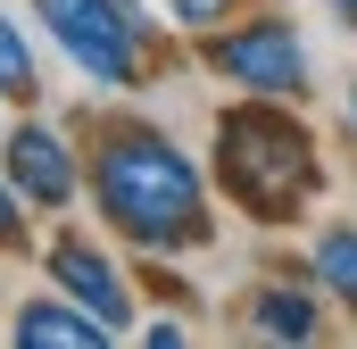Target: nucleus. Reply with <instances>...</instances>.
<instances>
[{"label": "nucleus", "instance_id": "f257e3e1", "mask_svg": "<svg viewBox=\"0 0 357 349\" xmlns=\"http://www.w3.org/2000/svg\"><path fill=\"white\" fill-rule=\"evenodd\" d=\"M91 191H100V216L142 242V250H191L208 233V200H199V167L183 158L167 133L150 125H116L91 158Z\"/></svg>", "mask_w": 357, "mask_h": 349}, {"label": "nucleus", "instance_id": "f03ea898", "mask_svg": "<svg viewBox=\"0 0 357 349\" xmlns=\"http://www.w3.org/2000/svg\"><path fill=\"white\" fill-rule=\"evenodd\" d=\"M216 174H225V191L258 225H282V216L307 208V191H316L324 167H316L307 125L291 108H266V91H258L250 108H225L216 117Z\"/></svg>", "mask_w": 357, "mask_h": 349}, {"label": "nucleus", "instance_id": "7ed1b4c3", "mask_svg": "<svg viewBox=\"0 0 357 349\" xmlns=\"http://www.w3.org/2000/svg\"><path fill=\"white\" fill-rule=\"evenodd\" d=\"M42 8V25L59 34V50L84 67L91 84L125 91L142 84L150 67H142V34H150V17L133 8V0H33Z\"/></svg>", "mask_w": 357, "mask_h": 349}, {"label": "nucleus", "instance_id": "20e7f679", "mask_svg": "<svg viewBox=\"0 0 357 349\" xmlns=\"http://www.w3.org/2000/svg\"><path fill=\"white\" fill-rule=\"evenodd\" d=\"M208 67L233 75L241 91H266V100H299V91H307V50H299V34H291L282 17H258V25L225 34V42L208 50Z\"/></svg>", "mask_w": 357, "mask_h": 349}, {"label": "nucleus", "instance_id": "39448f33", "mask_svg": "<svg viewBox=\"0 0 357 349\" xmlns=\"http://www.w3.org/2000/svg\"><path fill=\"white\" fill-rule=\"evenodd\" d=\"M8 183L33 200V208H67L75 200V158L50 125H17L8 133Z\"/></svg>", "mask_w": 357, "mask_h": 349}, {"label": "nucleus", "instance_id": "423d86ee", "mask_svg": "<svg viewBox=\"0 0 357 349\" xmlns=\"http://www.w3.org/2000/svg\"><path fill=\"white\" fill-rule=\"evenodd\" d=\"M50 274H59V291H67V299H84V308L100 316V325H108V333H116V325L133 316V299H125L116 266L100 258L91 242H59V250H50Z\"/></svg>", "mask_w": 357, "mask_h": 349}, {"label": "nucleus", "instance_id": "0eeeda50", "mask_svg": "<svg viewBox=\"0 0 357 349\" xmlns=\"http://www.w3.org/2000/svg\"><path fill=\"white\" fill-rule=\"evenodd\" d=\"M17 341H25V349H100V341H108V325L91 316L84 299H75V308L33 299V308H17Z\"/></svg>", "mask_w": 357, "mask_h": 349}, {"label": "nucleus", "instance_id": "6e6552de", "mask_svg": "<svg viewBox=\"0 0 357 349\" xmlns=\"http://www.w3.org/2000/svg\"><path fill=\"white\" fill-rule=\"evenodd\" d=\"M250 325H258V341H316V299L291 283H266L250 299Z\"/></svg>", "mask_w": 357, "mask_h": 349}, {"label": "nucleus", "instance_id": "1a4fd4ad", "mask_svg": "<svg viewBox=\"0 0 357 349\" xmlns=\"http://www.w3.org/2000/svg\"><path fill=\"white\" fill-rule=\"evenodd\" d=\"M316 283L341 291V299L357 308V225H333V233L316 242Z\"/></svg>", "mask_w": 357, "mask_h": 349}, {"label": "nucleus", "instance_id": "9d476101", "mask_svg": "<svg viewBox=\"0 0 357 349\" xmlns=\"http://www.w3.org/2000/svg\"><path fill=\"white\" fill-rule=\"evenodd\" d=\"M0 91H33V50L17 42L8 17H0Z\"/></svg>", "mask_w": 357, "mask_h": 349}, {"label": "nucleus", "instance_id": "9b49d317", "mask_svg": "<svg viewBox=\"0 0 357 349\" xmlns=\"http://www.w3.org/2000/svg\"><path fill=\"white\" fill-rule=\"evenodd\" d=\"M225 8H233V0H167V17H175V25H199V34L225 25Z\"/></svg>", "mask_w": 357, "mask_h": 349}, {"label": "nucleus", "instance_id": "f8f14e48", "mask_svg": "<svg viewBox=\"0 0 357 349\" xmlns=\"http://www.w3.org/2000/svg\"><path fill=\"white\" fill-rule=\"evenodd\" d=\"M17 233H25V208H17V200L0 191V242H17Z\"/></svg>", "mask_w": 357, "mask_h": 349}, {"label": "nucleus", "instance_id": "ddd939ff", "mask_svg": "<svg viewBox=\"0 0 357 349\" xmlns=\"http://www.w3.org/2000/svg\"><path fill=\"white\" fill-rule=\"evenodd\" d=\"M341 117H349V133H357V84H349V100H341Z\"/></svg>", "mask_w": 357, "mask_h": 349}, {"label": "nucleus", "instance_id": "4468645a", "mask_svg": "<svg viewBox=\"0 0 357 349\" xmlns=\"http://www.w3.org/2000/svg\"><path fill=\"white\" fill-rule=\"evenodd\" d=\"M333 8H341V17H357V0H333Z\"/></svg>", "mask_w": 357, "mask_h": 349}]
</instances>
